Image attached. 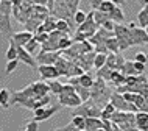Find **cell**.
I'll return each instance as SVG.
<instances>
[{
  "label": "cell",
  "mask_w": 148,
  "mask_h": 131,
  "mask_svg": "<svg viewBox=\"0 0 148 131\" xmlns=\"http://www.w3.org/2000/svg\"><path fill=\"white\" fill-rule=\"evenodd\" d=\"M111 122L117 123L123 131L128 128L136 126V112H128V111H115L111 116Z\"/></svg>",
  "instance_id": "cell-5"
},
{
  "label": "cell",
  "mask_w": 148,
  "mask_h": 131,
  "mask_svg": "<svg viewBox=\"0 0 148 131\" xmlns=\"http://www.w3.org/2000/svg\"><path fill=\"white\" fill-rule=\"evenodd\" d=\"M139 2H140V3H142V2H143V0H139Z\"/></svg>",
  "instance_id": "cell-47"
},
{
  "label": "cell",
  "mask_w": 148,
  "mask_h": 131,
  "mask_svg": "<svg viewBox=\"0 0 148 131\" xmlns=\"http://www.w3.org/2000/svg\"><path fill=\"white\" fill-rule=\"evenodd\" d=\"M10 100H11V94L6 87L0 89V106L2 108H10Z\"/></svg>",
  "instance_id": "cell-24"
},
{
  "label": "cell",
  "mask_w": 148,
  "mask_h": 131,
  "mask_svg": "<svg viewBox=\"0 0 148 131\" xmlns=\"http://www.w3.org/2000/svg\"><path fill=\"white\" fill-rule=\"evenodd\" d=\"M72 116H81L84 119H89V117H95V119H101V108L98 105H95L92 100L83 103L79 105L77 109L72 112Z\"/></svg>",
  "instance_id": "cell-7"
},
{
  "label": "cell",
  "mask_w": 148,
  "mask_h": 131,
  "mask_svg": "<svg viewBox=\"0 0 148 131\" xmlns=\"http://www.w3.org/2000/svg\"><path fill=\"white\" fill-rule=\"evenodd\" d=\"M72 44H73V41L69 38V36H64L61 38V41H59V51H64V50H67V49H70L72 47Z\"/></svg>",
  "instance_id": "cell-33"
},
{
  "label": "cell",
  "mask_w": 148,
  "mask_h": 131,
  "mask_svg": "<svg viewBox=\"0 0 148 131\" xmlns=\"http://www.w3.org/2000/svg\"><path fill=\"white\" fill-rule=\"evenodd\" d=\"M115 111H117V109L114 108L112 103L108 102L106 105H105V108L101 109V120H111V116H112Z\"/></svg>",
  "instance_id": "cell-23"
},
{
  "label": "cell",
  "mask_w": 148,
  "mask_h": 131,
  "mask_svg": "<svg viewBox=\"0 0 148 131\" xmlns=\"http://www.w3.org/2000/svg\"><path fill=\"white\" fill-rule=\"evenodd\" d=\"M142 5H143V6H145V5H148V0H143V2H142Z\"/></svg>",
  "instance_id": "cell-44"
},
{
  "label": "cell",
  "mask_w": 148,
  "mask_h": 131,
  "mask_svg": "<svg viewBox=\"0 0 148 131\" xmlns=\"http://www.w3.org/2000/svg\"><path fill=\"white\" fill-rule=\"evenodd\" d=\"M59 106L61 105H55V106H45V108H39L34 111V117L33 120L34 122H44L47 120V119H50L51 116H55V114L59 111Z\"/></svg>",
  "instance_id": "cell-12"
},
{
  "label": "cell",
  "mask_w": 148,
  "mask_h": 131,
  "mask_svg": "<svg viewBox=\"0 0 148 131\" xmlns=\"http://www.w3.org/2000/svg\"><path fill=\"white\" fill-rule=\"evenodd\" d=\"M120 72L125 75V77H130V75H137V73H136V69H134V61H125V64L122 66Z\"/></svg>",
  "instance_id": "cell-25"
},
{
  "label": "cell",
  "mask_w": 148,
  "mask_h": 131,
  "mask_svg": "<svg viewBox=\"0 0 148 131\" xmlns=\"http://www.w3.org/2000/svg\"><path fill=\"white\" fill-rule=\"evenodd\" d=\"M115 6H117V5H114V3L111 2V0H105V2H103L101 5H100L98 11H101V13H105V14H109Z\"/></svg>",
  "instance_id": "cell-32"
},
{
  "label": "cell",
  "mask_w": 148,
  "mask_h": 131,
  "mask_svg": "<svg viewBox=\"0 0 148 131\" xmlns=\"http://www.w3.org/2000/svg\"><path fill=\"white\" fill-rule=\"evenodd\" d=\"M137 25L145 30L148 27V5H145L137 14Z\"/></svg>",
  "instance_id": "cell-19"
},
{
  "label": "cell",
  "mask_w": 148,
  "mask_h": 131,
  "mask_svg": "<svg viewBox=\"0 0 148 131\" xmlns=\"http://www.w3.org/2000/svg\"><path fill=\"white\" fill-rule=\"evenodd\" d=\"M38 72L41 73V78L42 80H56L59 77L58 70L55 66H38Z\"/></svg>",
  "instance_id": "cell-15"
},
{
  "label": "cell",
  "mask_w": 148,
  "mask_h": 131,
  "mask_svg": "<svg viewBox=\"0 0 148 131\" xmlns=\"http://www.w3.org/2000/svg\"><path fill=\"white\" fill-rule=\"evenodd\" d=\"M61 51H39L36 56V62L38 66H55L56 61L61 58Z\"/></svg>",
  "instance_id": "cell-11"
},
{
  "label": "cell",
  "mask_w": 148,
  "mask_h": 131,
  "mask_svg": "<svg viewBox=\"0 0 148 131\" xmlns=\"http://www.w3.org/2000/svg\"><path fill=\"white\" fill-rule=\"evenodd\" d=\"M145 97V105H143V108L140 109V111H145V112H148V91H147V94L143 95Z\"/></svg>",
  "instance_id": "cell-41"
},
{
  "label": "cell",
  "mask_w": 148,
  "mask_h": 131,
  "mask_svg": "<svg viewBox=\"0 0 148 131\" xmlns=\"http://www.w3.org/2000/svg\"><path fill=\"white\" fill-rule=\"evenodd\" d=\"M109 131H123V130L120 128L117 123H114V122H112V126H111V130H109Z\"/></svg>",
  "instance_id": "cell-42"
},
{
  "label": "cell",
  "mask_w": 148,
  "mask_h": 131,
  "mask_svg": "<svg viewBox=\"0 0 148 131\" xmlns=\"http://www.w3.org/2000/svg\"><path fill=\"white\" fill-rule=\"evenodd\" d=\"M72 123L75 125V128L79 131H84V123H86V119L81 116H72Z\"/></svg>",
  "instance_id": "cell-30"
},
{
  "label": "cell",
  "mask_w": 148,
  "mask_h": 131,
  "mask_svg": "<svg viewBox=\"0 0 148 131\" xmlns=\"http://www.w3.org/2000/svg\"><path fill=\"white\" fill-rule=\"evenodd\" d=\"M73 87H75V92L79 95V98H81L83 103H86V102L90 100V89L83 87V86H79V84H73Z\"/></svg>",
  "instance_id": "cell-21"
},
{
  "label": "cell",
  "mask_w": 148,
  "mask_h": 131,
  "mask_svg": "<svg viewBox=\"0 0 148 131\" xmlns=\"http://www.w3.org/2000/svg\"><path fill=\"white\" fill-rule=\"evenodd\" d=\"M6 59L8 61H14V59H17V45L10 41V49L6 50Z\"/></svg>",
  "instance_id": "cell-29"
},
{
  "label": "cell",
  "mask_w": 148,
  "mask_h": 131,
  "mask_svg": "<svg viewBox=\"0 0 148 131\" xmlns=\"http://www.w3.org/2000/svg\"><path fill=\"white\" fill-rule=\"evenodd\" d=\"M94 21H95V23H97L98 27H101L106 21H109V16L97 10V11H94Z\"/></svg>",
  "instance_id": "cell-28"
},
{
  "label": "cell",
  "mask_w": 148,
  "mask_h": 131,
  "mask_svg": "<svg viewBox=\"0 0 148 131\" xmlns=\"http://www.w3.org/2000/svg\"><path fill=\"white\" fill-rule=\"evenodd\" d=\"M111 98V92L108 89V83L103 80V78L97 77V80L94 81V84L90 87V100L95 103V105H100V103L105 102V105L109 102Z\"/></svg>",
  "instance_id": "cell-3"
},
{
  "label": "cell",
  "mask_w": 148,
  "mask_h": 131,
  "mask_svg": "<svg viewBox=\"0 0 148 131\" xmlns=\"http://www.w3.org/2000/svg\"><path fill=\"white\" fill-rule=\"evenodd\" d=\"M147 59H148V53H147Z\"/></svg>",
  "instance_id": "cell-48"
},
{
  "label": "cell",
  "mask_w": 148,
  "mask_h": 131,
  "mask_svg": "<svg viewBox=\"0 0 148 131\" xmlns=\"http://www.w3.org/2000/svg\"><path fill=\"white\" fill-rule=\"evenodd\" d=\"M114 36L119 42V49L120 51L128 50L131 47V34H130V28L125 23H115L114 27Z\"/></svg>",
  "instance_id": "cell-6"
},
{
  "label": "cell",
  "mask_w": 148,
  "mask_h": 131,
  "mask_svg": "<svg viewBox=\"0 0 148 131\" xmlns=\"http://www.w3.org/2000/svg\"><path fill=\"white\" fill-rule=\"evenodd\" d=\"M108 16H109V21L114 22V23H123L125 22V14H123V10L120 6H115Z\"/></svg>",
  "instance_id": "cell-18"
},
{
  "label": "cell",
  "mask_w": 148,
  "mask_h": 131,
  "mask_svg": "<svg viewBox=\"0 0 148 131\" xmlns=\"http://www.w3.org/2000/svg\"><path fill=\"white\" fill-rule=\"evenodd\" d=\"M33 38H34L39 44H41V45L49 41V34H47V33H36V34H33Z\"/></svg>",
  "instance_id": "cell-36"
},
{
  "label": "cell",
  "mask_w": 148,
  "mask_h": 131,
  "mask_svg": "<svg viewBox=\"0 0 148 131\" xmlns=\"http://www.w3.org/2000/svg\"><path fill=\"white\" fill-rule=\"evenodd\" d=\"M98 28H100V27H98L97 23H95V21H94V11H90V13H87L86 21L78 27L77 31H79V33H84L86 38H87V41H89V39L98 31Z\"/></svg>",
  "instance_id": "cell-9"
},
{
  "label": "cell",
  "mask_w": 148,
  "mask_h": 131,
  "mask_svg": "<svg viewBox=\"0 0 148 131\" xmlns=\"http://www.w3.org/2000/svg\"><path fill=\"white\" fill-rule=\"evenodd\" d=\"M136 126L143 131L148 130V112H145V111H137L136 112Z\"/></svg>",
  "instance_id": "cell-17"
},
{
  "label": "cell",
  "mask_w": 148,
  "mask_h": 131,
  "mask_svg": "<svg viewBox=\"0 0 148 131\" xmlns=\"http://www.w3.org/2000/svg\"><path fill=\"white\" fill-rule=\"evenodd\" d=\"M23 49H25L27 51H28V53L31 55V56H33V55H36V56H38V53L39 51H41V44H39L38 41H36V39L33 38L31 39V41L27 44L25 47H23Z\"/></svg>",
  "instance_id": "cell-22"
},
{
  "label": "cell",
  "mask_w": 148,
  "mask_h": 131,
  "mask_svg": "<svg viewBox=\"0 0 148 131\" xmlns=\"http://www.w3.org/2000/svg\"><path fill=\"white\" fill-rule=\"evenodd\" d=\"M130 28V34H131V47L133 45H145L148 44V34L147 31L140 28L137 25V22H130L128 23Z\"/></svg>",
  "instance_id": "cell-8"
},
{
  "label": "cell",
  "mask_w": 148,
  "mask_h": 131,
  "mask_svg": "<svg viewBox=\"0 0 148 131\" xmlns=\"http://www.w3.org/2000/svg\"><path fill=\"white\" fill-rule=\"evenodd\" d=\"M81 0H55L53 10L50 11V14L56 19L61 21H67L72 25L73 23V16L78 11V5Z\"/></svg>",
  "instance_id": "cell-2"
},
{
  "label": "cell",
  "mask_w": 148,
  "mask_h": 131,
  "mask_svg": "<svg viewBox=\"0 0 148 131\" xmlns=\"http://www.w3.org/2000/svg\"><path fill=\"white\" fill-rule=\"evenodd\" d=\"M145 31H147V34H148V27H147V28H145Z\"/></svg>",
  "instance_id": "cell-46"
},
{
  "label": "cell",
  "mask_w": 148,
  "mask_h": 131,
  "mask_svg": "<svg viewBox=\"0 0 148 131\" xmlns=\"http://www.w3.org/2000/svg\"><path fill=\"white\" fill-rule=\"evenodd\" d=\"M58 97H59V105L64 106V108H78L79 105H83L79 95L75 92V87L69 83L62 86V91Z\"/></svg>",
  "instance_id": "cell-4"
},
{
  "label": "cell",
  "mask_w": 148,
  "mask_h": 131,
  "mask_svg": "<svg viewBox=\"0 0 148 131\" xmlns=\"http://www.w3.org/2000/svg\"><path fill=\"white\" fill-rule=\"evenodd\" d=\"M147 131H148V130H147Z\"/></svg>",
  "instance_id": "cell-49"
},
{
  "label": "cell",
  "mask_w": 148,
  "mask_h": 131,
  "mask_svg": "<svg viewBox=\"0 0 148 131\" xmlns=\"http://www.w3.org/2000/svg\"><path fill=\"white\" fill-rule=\"evenodd\" d=\"M97 131H106L105 128H100V130H97Z\"/></svg>",
  "instance_id": "cell-45"
},
{
  "label": "cell",
  "mask_w": 148,
  "mask_h": 131,
  "mask_svg": "<svg viewBox=\"0 0 148 131\" xmlns=\"http://www.w3.org/2000/svg\"><path fill=\"white\" fill-rule=\"evenodd\" d=\"M134 61H137V62H142V64H147V62H148V59H147V53H142V51H139V53H136V56H134Z\"/></svg>",
  "instance_id": "cell-38"
},
{
  "label": "cell",
  "mask_w": 148,
  "mask_h": 131,
  "mask_svg": "<svg viewBox=\"0 0 148 131\" xmlns=\"http://www.w3.org/2000/svg\"><path fill=\"white\" fill-rule=\"evenodd\" d=\"M111 2H112L114 5L120 6V5H125V2H126V0H111Z\"/></svg>",
  "instance_id": "cell-43"
},
{
  "label": "cell",
  "mask_w": 148,
  "mask_h": 131,
  "mask_svg": "<svg viewBox=\"0 0 148 131\" xmlns=\"http://www.w3.org/2000/svg\"><path fill=\"white\" fill-rule=\"evenodd\" d=\"M31 39H33V33L23 30V31H19V33H14L13 36L10 38V41H13L17 47H25Z\"/></svg>",
  "instance_id": "cell-14"
},
{
  "label": "cell",
  "mask_w": 148,
  "mask_h": 131,
  "mask_svg": "<svg viewBox=\"0 0 148 131\" xmlns=\"http://www.w3.org/2000/svg\"><path fill=\"white\" fill-rule=\"evenodd\" d=\"M38 130H39V122L31 120V122H28V123L25 125V128H23L22 131H38Z\"/></svg>",
  "instance_id": "cell-37"
},
{
  "label": "cell",
  "mask_w": 148,
  "mask_h": 131,
  "mask_svg": "<svg viewBox=\"0 0 148 131\" xmlns=\"http://www.w3.org/2000/svg\"><path fill=\"white\" fill-rule=\"evenodd\" d=\"M56 30L61 31V33H70L72 25H70L67 21H61V19H58V22H56Z\"/></svg>",
  "instance_id": "cell-31"
},
{
  "label": "cell",
  "mask_w": 148,
  "mask_h": 131,
  "mask_svg": "<svg viewBox=\"0 0 148 131\" xmlns=\"http://www.w3.org/2000/svg\"><path fill=\"white\" fill-rule=\"evenodd\" d=\"M84 41H87L86 34H84V33H79V31H77V33H75V36H73V42H84Z\"/></svg>",
  "instance_id": "cell-40"
},
{
  "label": "cell",
  "mask_w": 148,
  "mask_h": 131,
  "mask_svg": "<svg viewBox=\"0 0 148 131\" xmlns=\"http://www.w3.org/2000/svg\"><path fill=\"white\" fill-rule=\"evenodd\" d=\"M86 17H87V14L84 13V11L78 10V11H77V14L73 16V23H77V25L79 27V25H81L83 22L86 21Z\"/></svg>",
  "instance_id": "cell-34"
},
{
  "label": "cell",
  "mask_w": 148,
  "mask_h": 131,
  "mask_svg": "<svg viewBox=\"0 0 148 131\" xmlns=\"http://www.w3.org/2000/svg\"><path fill=\"white\" fill-rule=\"evenodd\" d=\"M106 59H108V55H105V53H97V55H95V58H94V67H95L97 70L103 69V67H105V64H106Z\"/></svg>",
  "instance_id": "cell-26"
},
{
  "label": "cell",
  "mask_w": 148,
  "mask_h": 131,
  "mask_svg": "<svg viewBox=\"0 0 148 131\" xmlns=\"http://www.w3.org/2000/svg\"><path fill=\"white\" fill-rule=\"evenodd\" d=\"M17 64H19V59H14V61H8V62H6V67H5V73H6V75L13 73L14 70H16V67H17Z\"/></svg>",
  "instance_id": "cell-35"
},
{
  "label": "cell",
  "mask_w": 148,
  "mask_h": 131,
  "mask_svg": "<svg viewBox=\"0 0 148 131\" xmlns=\"http://www.w3.org/2000/svg\"><path fill=\"white\" fill-rule=\"evenodd\" d=\"M0 33L5 34L6 38L13 36V27H11V14L0 13Z\"/></svg>",
  "instance_id": "cell-13"
},
{
  "label": "cell",
  "mask_w": 148,
  "mask_h": 131,
  "mask_svg": "<svg viewBox=\"0 0 148 131\" xmlns=\"http://www.w3.org/2000/svg\"><path fill=\"white\" fill-rule=\"evenodd\" d=\"M109 102L114 105V108L117 109V111H128V112H137V108H136L134 105H131V103H128L125 98H123V95L122 94H119V92H114V94H111V98H109Z\"/></svg>",
  "instance_id": "cell-10"
},
{
  "label": "cell",
  "mask_w": 148,
  "mask_h": 131,
  "mask_svg": "<svg viewBox=\"0 0 148 131\" xmlns=\"http://www.w3.org/2000/svg\"><path fill=\"white\" fill-rule=\"evenodd\" d=\"M50 89L47 83L42 81H36L31 83V84L25 86L21 91H16V92L11 94V100L10 105H17L21 100H25V98H38V97H44V95H49Z\"/></svg>",
  "instance_id": "cell-1"
},
{
  "label": "cell",
  "mask_w": 148,
  "mask_h": 131,
  "mask_svg": "<svg viewBox=\"0 0 148 131\" xmlns=\"http://www.w3.org/2000/svg\"><path fill=\"white\" fill-rule=\"evenodd\" d=\"M134 69H136V73H137V75L145 73V64H142V62L134 61Z\"/></svg>",
  "instance_id": "cell-39"
},
{
  "label": "cell",
  "mask_w": 148,
  "mask_h": 131,
  "mask_svg": "<svg viewBox=\"0 0 148 131\" xmlns=\"http://www.w3.org/2000/svg\"><path fill=\"white\" fill-rule=\"evenodd\" d=\"M105 47H106V50H108V55L109 53H120V49H119V42H117V39H115V36H111L109 39H106V42H105Z\"/></svg>",
  "instance_id": "cell-20"
},
{
  "label": "cell",
  "mask_w": 148,
  "mask_h": 131,
  "mask_svg": "<svg viewBox=\"0 0 148 131\" xmlns=\"http://www.w3.org/2000/svg\"><path fill=\"white\" fill-rule=\"evenodd\" d=\"M17 59H19V61H22L23 64L30 66L31 69H38V62H36V59L31 56V55L23 49V47H17Z\"/></svg>",
  "instance_id": "cell-16"
},
{
  "label": "cell",
  "mask_w": 148,
  "mask_h": 131,
  "mask_svg": "<svg viewBox=\"0 0 148 131\" xmlns=\"http://www.w3.org/2000/svg\"><path fill=\"white\" fill-rule=\"evenodd\" d=\"M47 84H49V89H50V92L51 94H55V95H59L61 94V91H62V83H59L56 80H50V81H47Z\"/></svg>",
  "instance_id": "cell-27"
}]
</instances>
